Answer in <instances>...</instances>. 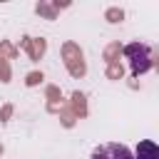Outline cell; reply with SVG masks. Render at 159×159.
<instances>
[{"label":"cell","instance_id":"obj_1","mask_svg":"<svg viewBox=\"0 0 159 159\" xmlns=\"http://www.w3.org/2000/svg\"><path fill=\"white\" fill-rule=\"evenodd\" d=\"M124 57L129 60V70L134 77L144 75L149 67H152V47L144 45V42H132L124 47Z\"/></svg>","mask_w":159,"mask_h":159},{"label":"cell","instance_id":"obj_2","mask_svg":"<svg viewBox=\"0 0 159 159\" xmlns=\"http://www.w3.org/2000/svg\"><path fill=\"white\" fill-rule=\"evenodd\" d=\"M89 159H132V152L124 144H102L92 152Z\"/></svg>","mask_w":159,"mask_h":159},{"label":"cell","instance_id":"obj_3","mask_svg":"<svg viewBox=\"0 0 159 159\" xmlns=\"http://www.w3.org/2000/svg\"><path fill=\"white\" fill-rule=\"evenodd\" d=\"M132 159H159V147L152 139H142L137 152L132 154Z\"/></svg>","mask_w":159,"mask_h":159}]
</instances>
